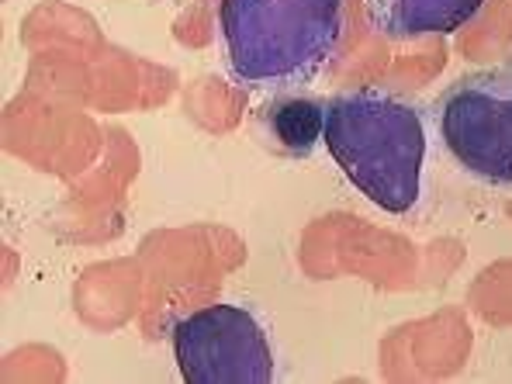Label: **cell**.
Listing matches in <instances>:
<instances>
[{
    "label": "cell",
    "instance_id": "cell-4",
    "mask_svg": "<svg viewBox=\"0 0 512 384\" xmlns=\"http://www.w3.org/2000/svg\"><path fill=\"white\" fill-rule=\"evenodd\" d=\"M173 357L187 384H270L274 346L260 315L243 305H208L173 326Z\"/></svg>",
    "mask_w": 512,
    "mask_h": 384
},
{
    "label": "cell",
    "instance_id": "cell-6",
    "mask_svg": "<svg viewBox=\"0 0 512 384\" xmlns=\"http://www.w3.org/2000/svg\"><path fill=\"white\" fill-rule=\"evenodd\" d=\"M263 128L270 132V139L291 156H308L322 139L326 128V104L315 97L301 94H277L267 108L260 111Z\"/></svg>",
    "mask_w": 512,
    "mask_h": 384
},
{
    "label": "cell",
    "instance_id": "cell-2",
    "mask_svg": "<svg viewBox=\"0 0 512 384\" xmlns=\"http://www.w3.org/2000/svg\"><path fill=\"white\" fill-rule=\"evenodd\" d=\"M322 142L371 205L388 215L416 208L429 139L423 111L412 101L384 87H357L329 97Z\"/></svg>",
    "mask_w": 512,
    "mask_h": 384
},
{
    "label": "cell",
    "instance_id": "cell-1",
    "mask_svg": "<svg viewBox=\"0 0 512 384\" xmlns=\"http://www.w3.org/2000/svg\"><path fill=\"white\" fill-rule=\"evenodd\" d=\"M346 28L343 0H222L225 73L250 94H295L319 80Z\"/></svg>",
    "mask_w": 512,
    "mask_h": 384
},
{
    "label": "cell",
    "instance_id": "cell-5",
    "mask_svg": "<svg viewBox=\"0 0 512 384\" xmlns=\"http://www.w3.org/2000/svg\"><path fill=\"white\" fill-rule=\"evenodd\" d=\"M485 0H364L374 32L409 42L426 35H450L468 25Z\"/></svg>",
    "mask_w": 512,
    "mask_h": 384
},
{
    "label": "cell",
    "instance_id": "cell-3",
    "mask_svg": "<svg viewBox=\"0 0 512 384\" xmlns=\"http://www.w3.org/2000/svg\"><path fill=\"white\" fill-rule=\"evenodd\" d=\"M436 132L468 177L512 187V66L454 80L433 108Z\"/></svg>",
    "mask_w": 512,
    "mask_h": 384
}]
</instances>
